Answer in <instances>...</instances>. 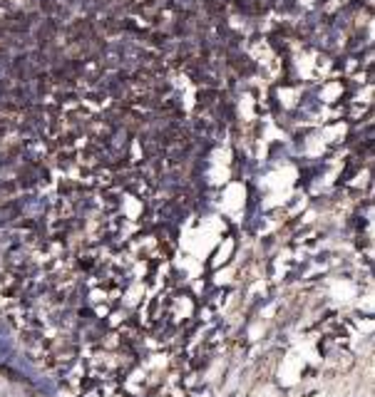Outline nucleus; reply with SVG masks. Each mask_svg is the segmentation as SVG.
I'll return each instance as SVG.
<instances>
[]
</instances>
